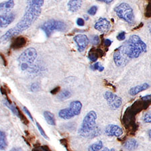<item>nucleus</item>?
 <instances>
[{
	"label": "nucleus",
	"instance_id": "obj_7",
	"mask_svg": "<svg viewBox=\"0 0 151 151\" xmlns=\"http://www.w3.org/2000/svg\"><path fill=\"white\" fill-rule=\"evenodd\" d=\"M41 29L44 30L47 37H49L54 31H66L67 25L62 21L55 20V19H52L45 22L41 26Z\"/></svg>",
	"mask_w": 151,
	"mask_h": 151
},
{
	"label": "nucleus",
	"instance_id": "obj_39",
	"mask_svg": "<svg viewBox=\"0 0 151 151\" xmlns=\"http://www.w3.org/2000/svg\"><path fill=\"white\" fill-rule=\"evenodd\" d=\"M59 90H60V87H55V89H53L52 91H50V93L52 94H57V93H58Z\"/></svg>",
	"mask_w": 151,
	"mask_h": 151
},
{
	"label": "nucleus",
	"instance_id": "obj_33",
	"mask_svg": "<svg viewBox=\"0 0 151 151\" xmlns=\"http://www.w3.org/2000/svg\"><path fill=\"white\" fill-rule=\"evenodd\" d=\"M117 39L120 41H122L126 39V32H121L117 35Z\"/></svg>",
	"mask_w": 151,
	"mask_h": 151
},
{
	"label": "nucleus",
	"instance_id": "obj_23",
	"mask_svg": "<svg viewBox=\"0 0 151 151\" xmlns=\"http://www.w3.org/2000/svg\"><path fill=\"white\" fill-rule=\"evenodd\" d=\"M71 96V93L69 90H64L61 93H60L58 96V99L59 100H65V99H69Z\"/></svg>",
	"mask_w": 151,
	"mask_h": 151
},
{
	"label": "nucleus",
	"instance_id": "obj_32",
	"mask_svg": "<svg viewBox=\"0 0 151 151\" xmlns=\"http://www.w3.org/2000/svg\"><path fill=\"white\" fill-rule=\"evenodd\" d=\"M143 121L145 123H150L151 122V116L150 113H147L144 115Z\"/></svg>",
	"mask_w": 151,
	"mask_h": 151
},
{
	"label": "nucleus",
	"instance_id": "obj_16",
	"mask_svg": "<svg viewBox=\"0 0 151 151\" xmlns=\"http://www.w3.org/2000/svg\"><path fill=\"white\" fill-rule=\"evenodd\" d=\"M150 87V85L147 83H142L140 85H137V86H135L131 88L129 91V94L132 96H134L138 93H140L143 91H145V90L148 89Z\"/></svg>",
	"mask_w": 151,
	"mask_h": 151
},
{
	"label": "nucleus",
	"instance_id": "obj_18",
	"mask_svg": "<svg viewBox=\"0 0 151 151\" xmlns=\"http://www.w3.org/2000/svg\"><path fill=\"white\" fill-rule=\"evenodd\" d=\"M104 55L103 51L100 49H96V48H91L89 50L88 58L92 62H96L98 59L99 57H102Z\"/></svg>",
	"mask_w": 151,
	"mask_h": 151
},
{
	"label": "nucleus",
	"instance_id": "obj_41",
	"mask_svg": "<svg viewBox=\"0 0 151 151\" xmlns=\"http://www.w3.org/2000/svg\"><path fill=\"white\" fill-rule=\"evenodd\" d=\"M97 1H101V2H104V3H106L107 4H109L112 3L114 1L113 0H98Z\"/></svg>",
	"mask_w": 151,
	"mask_h": 151
},
{
	"label": "nucleus",
	"instance_id": "obj_6",
	"mask_svg": "<svg viewBox=\"0 0 151 151\" xmlns=\"http://www.w3.org/2000/svg\"><path fill=\"white\" fill-rule=\"evenodd\" d=\"M82 104L79 101H73L70 104L69 108L60 109L58 116L63 120H70L73 117L79 115L82 109Z\"/></svg>",
	"mask_w": 151,
	"mask_h": 151
},
{
	"label": "nucleus",
	"instance_id": "obj_28",
	"mask_svg": "<svg viewBox=\"0 0 151 151\" xmlns=\"http://www.w3.org/2000/svg\"><path fill=\"white\" fill-rule=\"evenodd\" d=\"M99 37L97 35H93L91 36V42L93 44V45H97L99 43Z\"/></svg>",
	"mask_w": 151,
	"mask_h": 151
},
{
	"label": "nucleus",
	"instance_id": "obj_42",
	"mask_svg": "<svg viewBox=\"0 0 151 151\" xmlns=\"http://www.w3.org/2000/svg\"><path fill=\"white\" fill-rule=\"evenodd\" d=\"M9 151H23V149L20 147H14Z\"/></svg>",
	"mask_w": 151,
	"mask_h": 151
},
{
	"label": "nucleus",
	"instance_id": "obj_13",
	"mask_svg": "<svg viewBox=\"0 0 151 151\" xmlns=\"http://www.w3.org/2000/svg\"><path fill=\"white\" fill-rule=\"evenodd\" d=\"M16 15L14 13H9L0 15V28H6L13 22Z\"/></svg>",
	"mask_w": 151,
	"mask_h": 151
},
{
	"label": "nucleus",
	"instance_id": "obj_40",
	"mask_svg": "<svg viewBox=\"0 0 151 151\" xmlns=\"http://www.w3.org/2000/svg\"><path fill=\"white\" fill-rule=\"evenodd\" d=\"M142 99V101H150V95H147V96L142 97V99Z\"/></svg>",
	"mask_w": 151,
	"mask_h": 151
},
{
	"label": "nucleus",
	"instance_id": "obj_29",
	"mask_svg": "<svg viewBox=\"0 0 151 151\" xmlns=\"http://www.w3.org/2000/svg\"><path fill=\"white\" fill-rule=\"evenodd\" d=\"M97 11V7L96 6H93L88 9L87 13L91 16H94L96 14Z\"/></svg>",
	"mask_w": 151,
	"mask_h": 151
},
{
	"label": "nucleus",
	"instance_id": "obj_12",
	"mask_svg": "<svg viewBox=\"0 0 151 151\" xmlns=\"http://www.w3.org/2000/svg\"><path fill=\"white\" fill-rule=\"evenodd\" d=\"M105 132L108 136H116L120 137L123 134V130L118 125L109 124L105 129Z\"/></svg>",
	"mask_w": 151,
	"mask_h": 151
},
{
	"label": "nucleus",
	"instance_id": "obj_1",
	"mask_svg": "<svg viewBox=\"0 0 151 151\" xmlns=\"http://www.w3.org/2000/svg\"><path fill=\"white\" fill-rule=\"evenodd\" d=\"M45 1L43 0H32L27 1V6L24 14L18 24L6 32L0 38V42L5 43L15 36L22 33L32 25L33 23L40 16L42 12V7Z\"/></svg>",
	"mask_w": 151,
	"mask_h": 151
},
{
	"label": "nucleus",
	"instance_id": "obj_35",
	"mask_svg": "<svg viewBox=\"0 0 151 151\" xmlns=\"http://www.w3.org/2000/svg\"><path fill=\"white\" fill-rule=\"evenodd\" d=\"M23 109H24V112H25L26 114H27V115L29 116V118H30L31 119V120H32V121H33V120H33V117H32V114H30V111L28 110V108H26V107H24Z\"/></svg>",
	"mask_w": 151,
	"mask_h": 151
},
{
	"label": "nucleus",
	"instance_id": "obj_20",
	"mask_svg": "<svg viewBox=\"0 0 151 151\" xmlns=\"http://www.w3.org/2000/svg\"><path fill=\"white\" fill-rule=\"evenodd\" d=\"M8 147L6 134L4 131L0 130V150H5Z\"/></svg>",
	"mask_w": 151,
	"mask_h": 151
},
{
	"label": "nucleus",
	"instance_id": "obj_22",
	"mask_svg": "<svg viewBox=\"0 0 151 151\" xmlns=\"http://www.w3.org/2000/svg\"><path fill=\"white\" fill-rule=\"evenodd\" d=\"M103 147V142L101 140H99L97 142L92 144L88 148V151H99Z\"/></svg>",
	"mask_w": 151,
	"mask_h": 151
},
{
	"label": "nucleus",
	"instance_id": "obj_44",
	"mask_svg": "<svg viewBox=\"0 0 151 151\" xmlns=\"http://www.w3.org/2000/svg\"><path fill=\"white\" fill-rule=\"evenodd\" d=\"M143 26V24L142 23H141L140 24V26H138V27H136L135 28H134V30H135V29H138V28H141V27H142V26Z\"/></svg>",
	"mask_w": 151,
	"mask_h": 151
},
{
	"label": "nucleus",
	"instance_id": "obj_19",
	"mask_svg": "<svg viewBox=\"0 0 151 151\" xmlns=\"http://www.w3.org/2000/svg\"><path fill=\"white\" fill-rule=\"evenodd\" d=\"M44 117H45L47 122L50 126H55L56 125V120L54 114H52L48 111H44Z\"/></svg>",
	"mask_w": 151,
	"mask_h": 151
},
{
	"label": "nucleus",
	"instance_id": "obj_10",
	"mask_svg": "<svg viewBox=\"0 0 151 151\" xmlns=\"http://www.w3.org/2000/svg\"><path fill=\"white\" fill-rule=\"evenodd\" d=\"M94 28L97 31L100 32L101 33L106 34L110 30L111 24L106 18H100L95 24Z\"/></svg>",
	"mask_w": 151,
	"mask_h": 151
},
{
	"label": "nucleus",
	"instance_id": "obj_14",
	"mask_svg": "<svg viewBox=\"0 0 151 151\" xmlns=\"http://www.w3.org/2000/svg\"><path fill=\"white\" fill-rule=\"evenodd\" d=\"M26 44H27V38L24 37V36H18L12 40L11 48L14 50L20 49V48L25 47Z\"/></svg>",
	"mask_w": 151,
	"mask_h": 151
},
{
	"label": "nucleus",
	"instance_id": "obj_27",
	"mask_svg": "<svg viewBox=\"0 0 151 151\" xmlns=\"http://www.w3.org/2000/svg\"><path fill=\"white\" fill-rule=\"evenodd\" d=\"M36 126H37V128H38V129L39 132H40V134L42 135V136H43V137L45 138V139L48 140V136H47V134H46V133L45 132V131H44L43 128H42V127H41V126L40 125V124H39L38 122H36Z\"/></svg>",
	"mask_w": 151,
	"mask_h": 151
},
{
	"label": "nucleus",
	"instance_id": "obj_37",
	"mask_svg": "<svg viewBox=\"0 0 151 151\" xmlns=\"http://www.w3.org/2000/svg\"><path fill=\"white\" fill-rule=\"evenodd\" d=\"M111 43H112V41L109 40V39H105L104 41V45L107 47H109L111 45Z\"/></svg>",
	"mask_w": 151,
	"mask_h": 151
},
{
	"label": "nucleus",
	"instance_id": "obj_8",
	"mask_svg": "<svg viewBox=\"0 0 151 151\" xmlns=\"http://www.w3.org/2000/svg\"><path fill=\"white\" fill-rule=\"evenodd\" d=\"M114 60L118 67H124L129 62V58L126 55L123 46L117 48L114 53Z\"/></svg>",
	"mask_w": 151,
	"mask_h": 151
},
{
	"label": "nucleus",
	"instance_id": "obj_26",
	"mask_svg": "<svg viewBox=\"0 0 151 151\" xmlns=\"http://www.w3.org/2000/svg\"><path fill=\"white\" fill-rule=\"evenodd\" d=\"M40 84L38 83H33L30 86V90L32 92H36V91H38L39 89H40Z\"/></svg>",
	"mask_w": 151,
	"mask_h": 151
},
{
	"label": "nucleus",
	"instance_id": "obj_4",
	"mask_svg": "<svg viewBox=\"0 0 151 151\" xmlns=\"http://www.w3.org/2000/svg\"><path fill=\"white\" fill-rule=\"evenodd\" d=\"M37 55V51L35 48L30 47L24 50L18 58L20 69L22 70H26L32 67Z\"/></svg>",
	"mask_w": 151,
	"mask_h": 151
},
{
	"label": "nucleus",
	"instance_id": "obj_25",
	"mask_svg": "<svg viewBox=\"0 0 151 151\" xmlns=\"http://www.w3.org/2000/svg\"><path fill=\"white\" fill-rule=\"evenodd\" d=\"M91 68L93 70H98L99 71H103V70H104V67L103 66H101V65H100V63H99V62H97L95 63V64L93 65H92V66L91 67Z\"/></svg>",
	"mask_w": 151,
	"mask_h": 151
},
{
	"label": "nucleus",
	"instance_id": "obj_9",
	"mask_svg": "<svg viewBox=\"0 0 151 151\" xmlns=\"http://www.w3.org/2000/svg\"><path fill=\"white\" fill-rule=\"evenodd\" d=\"M104 97L106 100L107 103H108V106L113 109H118L122 104V99L120 97L112 93V92L106 91L104 93Z\"/></svg>",
	"mask_w": 151,
	"mask_h": 151
},
{
	"label": "nucleus",
	"instance_id": "obj_3",
	"mask_svg": "<svg viewBox=\"0 0 151 151\" xmlns=\"http://www.w3.org/2000/svg\"><path fill=\"white\" fill-rule=\"evenodd\" d=\"M97 114L94 111H90L85 116L81 126L79 130V134L83 137L93 138L99 134V130L96 127Z\"/></svg>",
	"mask_w": 151,
	"mask_h": 151
},
{
	"label": "nucleus",
	"instance_id": "obj_34",
	"mask_svg": "<svg viewBox=\"0 0 151 151\" xmlns=\"http://www.w3.org/2000/svg\"><path fill=\"white\" fill-rule=\"evenodd\" d=\"M145 15L147 18H150V3H148L147 8H146V12H145Z\"/></svg>",
	"mask_w": 151,
	"mask_h": 151
},
{
	"label": "nucleus",
	"instance_id": "obj_21",
	"mask_svg": "<svg viewBox=\"0 0 151 151\" xmlns=\"http://www.w3.org/2000/svg\"><path fill=\"white\" fill-rule=\"evenodd\" d=\"M138 143L135 139H130L126 141L124 144V148L129 150H132L136 149L138 147Z\"/></svg>",
	"mask_w": 151,
	"mask_h": 151
},
{
	"label": "nucleus",
	"instance_id": "obj_2",
	"mask_svg": "<svg viewBox=\"0 0 151 151\" xmlns=\"http://www.w3.org/2000/svg\"><path fill=\"white\" fill-rule=\"evenodd\" d=\"M122 46L129 59L138 58L142 52H146L147 50V45L137 35L130 36Z\"/></svg>",
	"mask_w": 151,
	"mask_h": 151
},
{
	"label": "nucleus",
	"instance_id": "obj_31",
	"mask_svg": "<svg viewBox=\"0 0 151 151\" xmlns=\"http://www.w3.org/2000/svg\"><path fill=\"white\" fill-rule=\"evenodd\" d=\"M19 118L21 119L22 122L24 124H25L26 125H27V124H28V119L26 118V117H25V116H24V114L21 112L20 110H19Z\"/></svg>",
	"mask_w": 151,
	"mask_h": 151
},
{
	"label": "nucleus",
	"instance_id": "obj_15",
	"mask_svg": "<svg viewBox=\"0 0 151 151\" xmlns=\"http://www.w3.org/2000/svg\"><path fill=\"white\" fill-rule=\"evenodd\" d=\"M15 6V2L13 0H9V1L1 2L0 4V12L4 14L10 13L12 9Z\"/></svg>",
	"mask_w": 151,
	"mask_h": 151
},
{
	"label": "nucleus",
	"instance_id": "obj_17",
	"mask_svg": "<svg viewBox=\"0 0 151 151\" xmlns=\"http://www.w3.org/2000/svg\"><path fill=\"white\" fill-rule=\"evenodd\" d=\"M83 1L79 0H70L67 3L68 9L73 13H75L81 8Z\"/></svg>",
	"mask_w": 151,
	"mask_h": 151
},
{
	"label": "nucleus",
	"instance_id": "obj_30",
	"mask_svg": "<svg viewBox=\"0 0 151 151\" xmlns=\"http://www.w3.org/2000/svg\"><path fill=\"white\" fill-rule=\"evenodd\" d=\"M33 151H51L47 146H40L38 147H35L33 149Z\"/></svg>",
	"mask_w": 151,
	"mask_h": 151
},
{
	"label": "nucleus",
	"instance_id": "obj_43",
	"mask_svg": "<svg viewBox=\"0 0 151 151\" xmlns=\"http://www.w3.org/2000/svg\"><path fill=\"white\" fill-rule=\"evenodd\" d=\"M101 151H115L114 148H105L104 149L102 150Z\"/></svg>",
	"mask_w": 151,
	"mask_h": 151
},
{
	"label": "nucleus",
	"instance_id": "obj_24",
	"mask_svg": "<svg viewBox=\"0 0 151 151\" xmlns=\"http://www.w3.org/2000/svg\"><path fill=\"white\" fill-rule=\"evenodd\" d=\"M4 104L8 107V108L10 109V110L13 112L16 116H17L18 117H19V109L18 108V107L14 106V105H12V104H9L8 103L7 101H5Z\"/></svg>",
	"mask_w": 151,
	"mask_h": 151
},
{
	"label": "nucleus",
	"instance_id": "obj_11",
	"mask_svg": "<svg viewBox=\"0 0 151 151\" xmlns=\"http://www.w3.org/2000/svg\"><path fill=\"white\" fill-rule=\"evenodd\" d=\"M74 41L76 42L78 50L79 52L83 51L89 45V40L88 37L85 35H77L74 37Z\"/></svg>",
	"mask_w": 151,
	"mask_h": 151
},
{
	"label": "nucleus",
	"instance_id": "obj_36",
	"mask_svg": "<svg viewBox=\"0 0 151 151\" xmlns=\"http://www.w3.org/2000/svg\"><path fill=\"white\" fill-rule=\"evenodd\" d=\"M77 24L79 26H83L85 25V21L82 18H78L77 19Z\"/></svg>",
	"mask_w": 151,
	"mask_h": 151
},
{
	"label": "nucleus",
	"instance_id": "obj_38",
	"mask_svg": "<svg viewBox=\"0 0 151 151\" xmlns=\"http://www.w3.org/2000/svg\"><path fill=\"white\" fill-rule=\"evenodd\" d=\"M0 57L1 58L2 60H3V63H4V65L5 67H6L7 65H8V62H7L6 60V58L5 57V56L2 54V53H0Z\"/></svg>",
	"mask_w": 151,
	"mask_h": 151
},
{
	"label": "nucleus",
	"instance_id": "obj_5",
	"mask_svg": "<svg viewBox=\"0 0 151 151\" xmlns=\"http://www.w3.org/2000/svg\"><path fill=\"white\" fill-rule=\"evenodd\" d=\"M114 11L120 19L132 25L135 22L134 14L132 8L127 3H121L114 8Z\"/></svg>",
	"mask_w": 151,
	"mask_h": 151
}]
</instances>
